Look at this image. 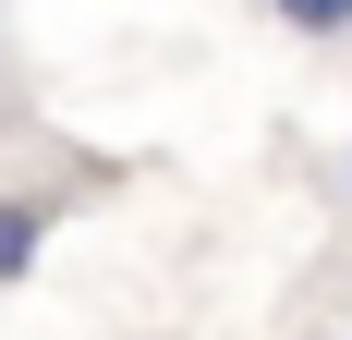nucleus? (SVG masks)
I'll use <instances>...</instances> for the list:
<instances>
[{"mask_svg":"<svg viewBox=\"0 0 352 340\" xmlns=\"http://www.w3.org/2000/svg\"><path fill=\"white\" fill-rule=\"evenodd\" d=\"M36 231H49V195H0V292L36 268Z\"/></svg>","mask_w":352,"mask_h":340,"instance_id":"obj_1","label":"nucleus"},{"mask_svg":"<svg viewBox=\"0 0 352 340\" xmlns=\"http://www.w3.org/2000/svg\"><path fill=\"white\" fill-rule=\"evenodd\" d=\"M292 36H352V0H267Z\"/></svg>","mask_w":352,"mask_h":340,"instance_id":"obj_2","label":"nucleus"}]
</instances>
